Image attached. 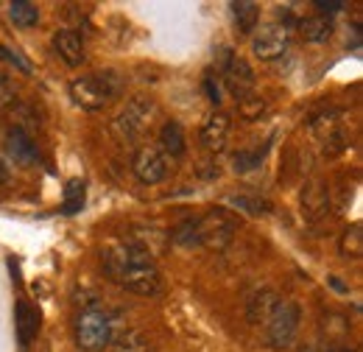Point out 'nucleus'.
<instances>
[{
    "label": "nucleus",
    "mask_w": 363,
    "mask_h": 352,
    "mask_svg": "<svg viewBox=\"0 0 363 352\" xmlns=\"http://www.w3.org/2000/svg\"><path fill=\"white\" fill-rule=\"evenodd\" d=\"M14 104H17V87L11 84L9 76L0 73V109H9V106H14Z\"/></svg>",
    "instance_id": "obj_27"
},
{
    "label": "nucleus",
    "mask_w": 363,
    "mask_h": 352,
    "mask_svg": "<svg viewBox=\"0 0 363 352\" xmlns=\"http://www.w3.org/2000/svg\"><path fill=\"white\" fill-rule=\"evenodd\" d=\"M9 20L17 26V28H31L40 23V9L28 0H11L9 3Z\"/></svg>",
    "instance_id": "obj_20"
},
{
    "label": "nucleus",
    "mask_w": 363,
    "mask_h": 352,
    "mask_svg": "<svg viewBox=\"0 0 363 352\" xmlns=\"http://www.w3.org/2000/svg\"><path fill=\"white\" fill-rule=\"evenodd\" d=\"M0 59H3V62H9V65H14V67H17V70H23V73H28V70H31V65H28L26 59H20L14 50H9L6 45H0Z\"/></svg>",
    "instance_id": "obj_28"
},
{
    "label": "nucleus",
    "mask_w": 363,
    "mask_h": 352,
    "mask_svg": "<svg viewBox=\"0 0 363 352\" xmlns=\"http://www.w3.org/2000/svg\"><path fill=\"white\" fill-rule=\"evenodd\" d=\"M266 109H269V104H266V98L257 95V92H249V95H243V98L238 101V115H240L243 121H260V118L266 115Z\"/></svg>",
    "instance_id": "obj_23"
},
{
    "label": "nucleus",
    "mask_w": 363,
    "mask_h": 352,
    "mask_svg": "<svg viewBox=\"0 0 363 352\" xmlns=\"http://www.w3.org/2000/svg\"><path fill=\"white\" fill-rule=\"evenodd\" d=\"M229 204L238 210V213H246V216H269L274 210V204L260 196V193H238L229 199Z\"/></svg>",
    "instance_id": "obj_17"
},
{
    "label": "nucleus",
    "mask_w": 363,
    "mask_h": 352,
    "mask_svg": "<svg viewBox=\"0 0 363 352\" xmlns=\"http://www.w3.org/2000/svg\"><path fill=\"white\" fill-rule=\"evenodd\" d=\"M299 34L305 43H327L333 37V20L327 14H313V17H305L299 23Z\"/></svg>",
    "instance_id": "obj_16"
},
{
    "label": "nucleus",
    "mask_w": 363,
    "mask_h": 352,
    "mask_svg": "<svg viewBox=\"0 0 363 352\" xmlns=\"http://www.w3.org/2000/svg\"><path fill=\"white\" fill-rule=\"evenodd\" d=\"M316 9L327 11V14H335V11L344 9V3H341V0H316Z\"/></svg>",
    "instance_id": "obj_29"
},
{
    "label": "nucleus",
    "mask_w": 363,
    "mask_h": 352,
    "mask_svg": "<svg viewBox=\"0 0 363 352\" xmlns=\"http://www.w3.org/2000/svg\"><path fill=\"white\" fill-rule=\"evenodd\" d=\"M338 255L347 260H358L363 255V229L361 224H352L344 229L341 241H338Z\"/></svg>",
    "instance_id": "obj_21"
},
{
    "label": "nucleus",
    "mask_w": 363,
    "mask_h": 352,
    "mask_svg": "<svg viewBox=\"0 0 363 352\" xmlns=\"http://www.w3.org/2000/svg\"><path fill=\"white\" fill-rule=\"evenodd\" d=\"M160 148L165 151V157H184L187 151V137L182 129L179 121H165L162 129H160Z\"/></svg>",
    "instance_id": "obj_15"
},
{
    "label": "nucleus",
    "mask_w": 363,
    "mask_h": 352,
    "mask_svg": "<svg viewBox=\"0 0 363 352\" xmlns=\"http://www.w3.org/2000/svg\"><path fill=\"white\" fill-rule=\"evenodd\" d=\"M299 352H316V347H302Z\"/></svg>",
    "instance_id": "obj_32"
},
{
    "label": "nucleus",
    "mask_w": 363,
    "mask_h": 352,
    "mask_svg": "<svg viewBox=\"0 0 363 352\" xmlns=\"http://www.w3.org/2000/svg\"><path fill=\"white\" fill-rule=\"evenodd\" d=\"M84 207V182L82 179H70L65 185V202H62V213L65 216H76Z\"/></svg>",
    "instance_id": "obj_22"
},
{
    "label": "nucleus",
    "mask_w": 363,
    "mask_h": 352,
    "mask_svg": "<svg viewBox=\"0 0 363 352\" xmlns=\"http://www.w3.org/2000/svg\"><path fill=\"white\" fill-rule=\"evenodd\" d=\"M263 154L266 151H240V154H235V171H240V174L255 171L263 163Z\"/></svg>",
    "instance_id": "obj_26"
},
{
    "label": "nucleus",
    "mask_w": 363,
    "mask_h": 352,
    "mask_svg": "<svg viewBox=\"0 0 363 352\" xmlns=\"http://www.w3.org/2000/svg\"><path fill=\"white\" fill-rule=\"evenodd\" d=\"M288 43H291L288 28L279 26V23H269V26H263V28L255 34V40H252V53H255L257 59H263V62H272V59L285 53Z\"/></svg>",
    "instance_id": "obj_8"
},
{
    "label": "nucleus",
    "mask_w": 363,
    "mask_h": 352,
    "mask_svg": "<svg viewBox=\"0 0 363 352\" xmlns=\"http://www.w3.org/2000/svg\"><path fill=\"white\" fill-rule=\"evenodd\" d=\"M277 302H279V299H277V294H274L272 288H263L260 294L252 297V302H249V308H246V319H249L252 324L266 321V319L272 316V310Z\"/></svg>",
    "instance_id": "obj_19"
},
{
    "label": "nucleus",
    "mask_w": 363,
    "mask_h": 352,
    "mask_svg": "<svg viewBox=\"0 0 363 352\" xmlns=\"http://www.w3.org/2000/svg\"><path fill=\"white\" fill-rule=\"evenodd\" d=\"M53 50H56V56H59L67 67H79V65H84V59H87L82 34H79V31H70V28H62V31L53 34Z\"/></svg>",
    "instance_id": "obj_9"
},
{
    "label": "nucleus",
    "mask_w": 363,
    "mask_h": 352,
    "mask_svg": "<svg viewBox=\"0 0 363 352\" xmlns=\"http://www.w3.org/2000/svg\"><path fill=\"white\" fill-rule=\"evenodd\" d=\"M104 268L121 288L137 297H154L162 288L160 271L151 255L137 249L135 243H112L104 252Z\"/></svg>",
    "instance_id": "obj_1"
},
{
    "label": "nucleus",
    "mask_w": 363,
    "mask_h": 352,
    "mask_svg": "<svg viewBox=\"0 0 363 352\" xmlns=\"http://www.w3.org/2000/svg\"><path fill=\"white\" fill-rule=\"evenodd\" d=\"M171 168V160L160 145H137L132 154V174L143 185H160Z\"/></svg>",
    "instance_id": "obj_7"
},
{
    "label": "nucleus",
    "mask_w": 363,
    "mask_h": 352,
    "mask_svg": "<svg viewBox=\"0 0 363 352\" xmlns=\"http://www.w3.org/2000/svg\"><path fill=\"white\" fill-rule=\"evenodd\" d=\"M112 341V319L104 310H84L76 319V344L84 352H104Z\"/></svg>",
    "instance_id": "obj_5"
},
{
    "label": "nucleus",
    "mask_w": 363,
    "mask_h": 352,
    "mask_svg": "<svg viewBox=\"0 0 363 352\" xmlns=\"http://www.w3.org/2000/svg\"><path fill=\"white\" fill-rule=\"evenodd\" d=\"M154 112H157V106H154L151 98L135 95V98L121 109V115L112 121V134H115L121 143H132V140H137L140 134L145 132V126H148V121L154 118Z\"/></svg>",
    "instance_id": "obj_6"
},
{
    "label": "nucleus",
    "mask_w": 363,
    "mask_h": 352,
    "mask_svg": "<svg viewBox=\"0 0 363 352\" xmlns=\"http://www.w3.org/2000/svg\"><path fill=\"white\" fill-rule=\"evenodd\" d=\"M204 87H207V92H210V101L218 106V104H221V95H218V87L213 84V79H207V82H204Z\"/></svg>",
    "instance_id": "obj_30"
},
{
    "label": "nucleus",
    "mask_w": 363,
    "mask_h": 352,
    "mask_svg": "<svg viewBox=\"0 0 363 352\" xmlns=\"http://www.w3.org/2000/svg\"><path fill=\"white\" fill-rule=\"evenodd\" d=\"M70 98L76 106L95 112V109H104L106 104H112L115 98H121L123 92V76L118 70H101V73H90V76H82V79H73L70 82Z\"/></svg>",
    "instance_id": "obj_2"
},
{
    "label": "nucleus",
    "mask_w": 363,
    "mask_h": 352,
    "mask_svg": "<svg viewBox=\"0 0 363 352\" xmlns=\"http://www.w3.org/2000/svg\"><path fill=\"white\" fill-rule=\"evenodd\" d=\"M330 210V190L321 179H311L302 190V216L308 221H318Z\"/></svg>",
    "instance_id": "obj_12"
},
{
    "label": "nucleus",
    "mask_w": 363,
    "mask_h": 352,
    "mask_svg": "<svg viewBox=\"0 0 363 352\" xmlns=\"http://www.w3.org/2000/svg\"><path fill=\"white\" fill-rule=\"evenodd\" d=\"M171 241L179 243V246H199V238H196V219H184L171 232Z\"/></svg>",
    "instance_id": "obj_25"
},
{
    "label": "nucleus",
    "mask_w": 363,
    "mask_h": 352,
    "mask_svg": "<svg viewBox=\"0 0 363 352\" xmlns=\"http://www.w3.org/2000/svg\"><path fill=\"white\" fill-rule=\"evenodd\" d=\"M229 132H232V118H229L227 112H213V115L201 123L199 143H201L207 151H221L224 143H227Z\"/></svg>",
    "instance_id": "obj_10"
},
{
    "label": "nucleus",
    "mask_w": 363,
    "mask_h": 352,
    "mask_svg": "<svg viewBox=\"0 0 363 352\" xmlns=\"http://www.w3.org/2000/svg\"><path fill=\"white\" fill-rule=\"evenodd\" d=\"M299 324H302V308H299V302H294V299L277 302L272 316L266 319V339H269V344H272L274 350L291 347V341L299 333Z\"/></svg>",
    "instance_id": "obj_4"
},
{
    "label": "nucleus",
    "mask_w": 363,
    "mask_h": 352,
    "mask_svg": "<svg viewBox=\"0 0 363 352\" xmlns=\"http://www.w3.org/2000/svg\"><path fill=\"white\" fill-rule=\"evenodd\" d=\"M6 182H9V168H6V163L0 160V187H3Z\"/></svg>",
    "instance_id": "obj_31"
},
{
    "label": "nucleus",
    "mask_w": 363,
    "mask_h": 352,
    "mask_svg": "<svg viewBox=\"0 0 363 352\" xmlns=\"http://www.w3.org/2000/svg\"><path fill=\"white\" fill-rule=\"evenodd\" d=\"M14 321H17V339L23 347H28L34 341V336L40 333V310L34 308L31 302L20 299L17 302V313H14Z\"/></svg>",
    "instance_id": "obj_14"
},
{
    "label": "nucleus",
    "mask_w": 363,
    "mask_h": 352,
    "mask_svg": "<svg viewBox=\"0 0 363 352\" xmlns=\"http://www.w3.org/2000/svg\"><path fill=\"white\" fill-rule=\"evenodd\" d=\"M232 17H235V26L240 34H255V28L260 23V6L252 0L232 3Z\"/></svg>",
    "instance_id": "obj_18"
},
{
    "label": "nucleus",
    "mask_w": 363,
    "mask_h": 352,
    "mask_svg": "<svg viewBox=\"0 0 363 352\" xmlns=\"http://www.w3.org/2000/svg\"><path fill=\"white\" fill-rule=\"evenodd\" d=\"M238 232V221L232 213L216 207V210H207L201 219H196V238H199V246H207L213 252H221L232 243Z\"/></svg>",
    "instance_id": "obj_3"
},
{
    "label": "nucleus",
    "mask_w": 363,
    "mask_h": 352,
    "mask_svg": "<svg viewBox=\"0 0 363 352\" xmlns=\"http://www.w3.org/2000/svg\"><path fill=\"white\" fill-rule=\"evenodd\" d=\"M109 352H148V339L140 330H126L121 339L109 341Z\"/></svg>",
    "instance_id": "obj_24"
},
{
    "label": "nucleus",
    "mask_w": 363,
    "mask_h": 352,
    "mask_svg": "<svg viewBox=\"0 0 363 352\" xmlns=\"http://www.w3.org/2000/svg\"><path fill=\"white\" fill-rule=\"evenodd\" d=\"M6 151H9V157L17 165H31L40 157V148H37L34 137L26 132V129H20V126H14L11 132H6Z\"/></svg>",
    "instance_id": "obj_13"
},
{
    "label": "nucleus",
    "mask_w": 363,
    "mask_h": 352,
    "mask_svg": "<svg viewBox=\"0 0 363 352\" xmlns=\"http://www.w3.org/2000/svg\"><path fill=\"white\" fill-rule=\"evenodd\" d=\"M224 82H227L229 92H232V95L240 101L243 95L255 92V70L249 67V62H246V59L232 56V59H227V73H224Z\"/></svg>",
    "instance_id": "obj_11"
}]
</instances>
